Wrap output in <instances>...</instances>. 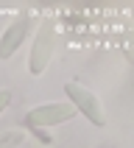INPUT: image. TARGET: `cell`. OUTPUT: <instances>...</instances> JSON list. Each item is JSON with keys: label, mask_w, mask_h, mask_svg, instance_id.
<instances>
[{"label": "cell", "mask_w": 134, "mask_h": 148, "mask_svg": "<svg viewBox=\"0 0 134 148\" xmlns=\"http://www.w3.org/2000/svg\"><path fill=\"white\" fill-rule=\"evenodd\" d=\"M64 92H67V98H70V103L75 106L78 115H84L92 126H106L103 103L98 101V95H95L92 90H87V87H81V84H75V81H67Z\"/></svg>", "instance_id": "obj_1"}, {"label": "cell", "mask_w": 134, "mask_h": 148, "mask_svg": "<svg viewBox=\"0 0 134 148\" xmlns=\"http://www.w3.org/2000/svg\"><path fill=\"white\" fill-rule=\"evenodd\" d=\"M53 45H56V25L50 20H45L36 28V36H34V45H31V56H28L31 75L45 73V67L50 64V56H53Z\"/></svg>", "instance_id": "obj_2"}, {"label": "cell", "mask_w": 134, "mask_h": 148, "mask_svg": "<svg viewBox=\"0 0 134 148\" xmlns=\"http://www.w3.org/2000/svg\"><path fill=\"white\" fill-rule=\"evenodd\" d=\"M75 115H78V112H75V106L70 101H53V103L34 106L25 120H28V126H34V129H50V126H62V123H67V120H73Z\"/></svg>", "instance_id": "obj_3"}, {"label": "cell", "mask_w": 134, "mask_h": 148, "mask_svg": "<svg viewBox=\"0 0 134 148\" xmlns=\"http://www.w3.org/2000/svg\"><path fill=\"white\" fill-rule=\"evenodd\" d=\"M28 28H31V20H28V14L14 17V20L8 23V28L0 34V59H11L17 50L23 48L25 36H28Z\"/></svg>", "instance_id": "obj_4"}, {"label": "cell", "mask_w": 134, "mask_h": 148, "mask_svg": "<svg viewBox=\"0 0 134 148\" xmlns=\"http://www.w3.org/2000/svg\"><path fill=\"white\" fill-rule=\"evenodd\" d=\"M8 103H11V92H8V90H0V115L8 109Z\"/></svg>", "instance_id": "obj_5"}]
</instances>
